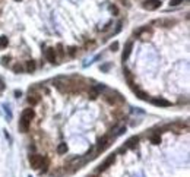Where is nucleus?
<instances>
[{
	"label": "nucleus",
	"mask_w": 190,
	"mask_h": 177,
	"mask_svg": "<svg viewBox=\"0 0 190 177\" xmlns=\"http://www.w3.org/2000/svg\"><path fill=\"white\" fill-rule=\"evenodd\" d=\"M34 116H35V113H34L32 108H25L22 111V116H21V120H19V127H21L22 132H28L29 130L31 122H32Z\"/></svg>",
	"instance_id": "nucleus-1"
},
{
	"label": "nucleus",
	"mask_w": 190,
	"mask_h": 177,
	"mask_svg": "<svg viewBox=\"0 0 190 177\" xmlns=\"http://www.w3.org/2000/svg\"><path fill=\"white\" fill-rule=\"evenodd\" d=\"M104 100L108 103V104H111V106H120V104H123V98L119 95V94H116V92H113V94H105L104 95Z\"/></svg>",
	"instance_id": "nucleus-2"
},
{
	"label": "nucleus",
	"mask_w": 190,
	"mask_h": 177,
	"mask_svg": "<svg viewBox=\"0 0 190 177\" xmlns=\"http://www.w3.org/2000/svg\"><path fill=\"white\" fill-rule=\"evenodd\" d=\"M43 155H38V154H32V155H29V164H31V167L32 168H35V170H38L40 167H41V164H43Z\"/></svg>",
	"instance_id": "nucleus-3"
},
{
	"label": "nucleus",
	"mask_w": 190,
	"mask_h": 177,
	"mask_svg": "<svg viewBox=\"0 0 190 177\" xmlns=\"http://www.w3.org/2000/svg\"><path fill=\"white\" fill-rule=\"evenodd\" d=\"M142 6L146 9V10H155L161 6V0H145L142 3Z\"/></svg>",
	"instance_id": "nucleus-4"
},
{
	"label": "nucleus",
	"mask_w": 190,
	"mask_h": 177,
	"mask_svg": "<svg viewBox=\"0 0 190 177\" xmlns=\"http://www.w3.org/2000/svg\"><path fill=\"white\" fill-rule=\"evenodd\" d=\"M114 161H116V155H114V154H111V155H110V157H108V158H107V160H105V161L100 165L98 171H104V170H107L110 165H113V162H114Z\"/></svg>",
	"instance_id": "nucleus-5"
},
{
	"label": "nucleus",
	"mask_w": 190,
	"mask_h": 177,
	"mask_svg": "<svg viewBox=\"0 0 190 177\" xmlns=\"http://www.w3.org/2000/svg\"><path fill=\"white\" fill-rule=\"evenodd\" d=\"M149 101L154 106H156V107H170L171 106V103L167 101V100H164V98H151Z\"/></svg>",
	"instance_id": "nucleus-6"
},
{
	"label": "nucleus",
	"mask_w": 190,
	"mask_h": 177,
	"mask_svg": "<svg viewBox=\"0 0 190 177\" xmlns=\"http://www.w3.org/2000/svg\"><path fill=\"white\" fill-rule=\"evenodd\" d=\"M132 48H133V43H132V41L126 43V47H124V50H123V56H122L123 62H126V60L129 59V56H130V53H132Z\"/></svg>",
	"instance_id": "nucleus-7"
},
{
	"label": "nucleus",
	"mask_w": 190,
	"mask_h": 177,
	"mask_svg": "<svg viewBox=\"0 0 190 177\" xmlns=\"http://www.w3.org/2000/svg\"><path fill=\"white\" fill-rule=\"evenodd\" d=\"M110 146V139L107 138V136H104V138H101L100 141H98V152H103L105 148H108Z\"/></svg>",
	"instance_id": "nucleus-8"
},
{
	"label": "nucleus",
	"mask_w": 190,
	"mask_h": 177,
	"mask_svg": "<svg viewBox=\"0 0 190 177\" xmlns=\"http://www.w3.org/2000/svg\"><path fill=\"white\" fill-rule=\"evenodd\" d=\"M154 24L161 25V27H165V28H170L171 25H175V19H158V21H155Z\"/></svg>",
	"instance_id": "nucleus-9"
},
{
	"label": "nucleus",
	"mask_w": 190,
	"mask_h": 177,
	"mask_svg": "<svg viewBox=\"0 0 190 177\" xmlns=\"http://www.w3.org/2000/svg\"><path fill=\"white\" fill-rule=\"evenodd\" d=\"M45 59H47L50 63H56V59H57L56 50H54V48H47V50H45Z\"/></svg>",
	"instance_id": "nucleus-10"
},
{
	"label": "nucleus",
	"mask_w": 190,
	"mask_h": 177,
	"mask_svg": "<svg viewBox=\"0 0 190 177\" xmlns=\"http://www.w3.org/2000/svg\"><path fill=\"white\" fill-rule=\"evenodd\" d=\"M40 101H41V97H40L38 94L29 92V95H28V103H29L31 106H37V104H38Z\"/></svg>",
	"instance_id": "nucleus-11"
},
{
	"label": "nucleus",
	"mask_w": 190,
	"mask_h": 177,
	"mask_svg": "<svg viewBox=\"0 0 190 177\" xmlns=\"http://www.w3.org/2000/svg\"><path fill=\"white\" fill-rule=\"evenodd\" d=\"M138 142H139V138H138V136H132V138L126 142V146H124V148H135V146L138 145Z\"/></svg>",
	"instance_id": "nucleus-12"
},
{
	"label": "nucleus",
	"mask_w": 190,
	"mask_h": 177,
	"mask_svg": "<svg viewBox=\"0 0 190 177\" xmlns=\"http://www.w3.org/2000/svg\"><path fill=\"white\" fill-rule=\"evenodd\" d=\"M88 94H89V97H91L92 100H95L97 97H100V91L97 90V86H91L89 91H88Z\"/></svg>",
	"instance_id": "nucleus-13"
},
{
	"label": "nucleus",
	"mask_w": 190,
	"mask_h": 177,
	"mask_svg": "<svg viewBox=\"0 0 190 177\" xmlns=\"http://www.w3.org/2000/svg\"><path fill=\"white\" fill-rule=\"evenodd\" d=\"M132 90L135 91V94L140 98V100H145V101H148L149 98H148V94L146 92H143V91H140V90H138V88H132Z\"/></svg>",
	"instance_id": "nucleus-14"
},
{
	"label": "nucleus",
	"mask_w": 190,
	"mask_h": 177,
	"mask_svg": "<svg viewBox=\"0 0 190 177\" xmlns=\"http://www.w3.org/2000/svg\"><path fill=\"white\" fill-rule=\"evenodd\" d=\"M25 70H28V72H34L35 70V62H32V60H28L27 63H25V67H24Z\"/></svg>",
	"instance_id": "nucleus-15"
},
{
	"label": "nucleus",
	"mask_w": 190,
	"mask_h": 177,
	"mask_svg": "<svg viewBox=\"0 0 190 177\" xmlns=\"http://www.w3.org/2000/svg\"><path fill=\"white\" fill-rule=\"evenodd\" d=\"M41 173H47L48 171V167H50V161L48 158H43V164H41Z\"/></svg>",
	"instance_id": "nucleus-16"
},
{
	"label": "nucleus",
	"mask_w": 190,
	"mask_h": 177,
	"mask_svg": "<svg viewBox=\"0 0 190 177\" xmlns=\"http://www.w3.org/2000/svg\"><path fill=\"white\" fill-rule=\"evenodd\" d=\"M66 151H67V145H66V143H60V145L57 146V152H59V154H64Z\"/></svg>",
	"instance_id": "nucleus-17"
},
{
	"label": "nucleus",
	"mask_w": 190,
	"mask_h": 177,
	"mask_svg": "<svg viewBox=\"0 0 190 177\" xmlns=\"http://www.w3.org/2000/svg\"><path fill=\"white\" fill-rule=\"evenodd\" d=\"M151 141H152V143H159V142H161V136H159V133L152 135V136H151Z\"/></svg>",
	"instance_id": "nucleus-18"
},
{
	"label": "nucleus",
	"mask_w": 190,
	"mask_h": 177,
	"mask_svg": "<svg viewBox=\"0 0 190 177\" xmlns=\"http://www.w3.org/2000/svg\"><path fill=\"white\" fill-rule=\"evenodd\" d=\"M24 70H25V69H24L22 64H15V66H13V72H15V73H22Z\"/></svg>",
	"instance_id": "nucleus-19"
},
{
	"label": "nucleus",
	"mask_w": 190,
	"mask_h": 177,
	"mask_svg": "<svg viewBox=\"0 0 190 177\" xmlns=\"http://www.w3.org/2000/svg\"><path fill=\"white\" fill-rule=\"evenodd\" d=\"M8 38L6 37H0V48H5L6 45H8Z\"/></svg>",
	"instance_id": "nucleus-20"
},
{
	"label": "nucleus",
	"mask_w": 190,
	"mask_h": 177,
	"mask_svg": "<svg viewBox=\"0 0 190 177\" xmlns=\"http://www.w3.org/2000/svg\"><path fill=\"white\" fill-rule=\"evenodd\" d=\"M181 3H184V0H171L170 6H178V5H181Z\"/></svg>",
	"instance_id": "nucleus-21"
},
{
	"label": "nucleus",
	"mask_w": 190,
	"mask_h": 177,
	"mask_svg": "<svg viewBox=\"0 0 190 177\" xmlns=\"http://www.w3.org/2000/svg\"><path fill=\"white\" fill-rule=\"evenodd\" d=\"M56 53H59L60 56H64V50H63V45H61V44L57 45V51H56Z\"/></svg>",
	"instance_id": "nucleus-22"
},
{
	"label": "nucleus",
	"mask_w": 190,
	"mask_h": 177,
	"mask_svg": "<svg viewBox=\"0 0 190 177\" xmlns=\"http://www.w3.org/2000/svg\"><path fill=\"white\" fill-rule=\"evenodd\" d=\"M110 48H111V50H113V51H116V50H117V48H119V43H113V44H111V47H110Z\"/></svg>",
	"instance_id": "nucleus-23"
},
{
	"label": "nucleus",
	"mask_w": 190,
	"mask_h": 177,
	"mask_svg": "<svg viewBox=\"0 0 190 177\" xmlns=\"http://www.w3.org/2000/svg\"><path fill=\"white\" fill-rule=\"evenodd\" d=\"M76 50H78L76 47H70V48H69V53H70L72 56H75V53H76Z\"/></svg>",
	"instance_id": "nucleus-24"
},
{
	"label": "nucleus",
	"mask_w": 190,
	"mask_h": 177,
	"mask_svg": "<svg viewBox=\"0 0 190 177\" xmlns=\"http://www.w3.org/2000/svg\"><path fill=\"white\" fill-rule=\"evenodd\" d=\"M89 47H95V43H94V41H91V43H86V48H89Z\"/></svg>",
	"instance_id": "nucleus-25"
},
{
	"label": "nucleus",
	"mask_w": 190,
	"mask_h": 177,
	"mask_svg": "<svg viewBox=\"0 0 190 177\" xmlns=\"http://www.w3.org/2000/svg\"><path fill=\"white\" fill-rule=\"evenodd\" d=\"M110 27H111V22H108V24H107V25H105V27L103 28V31H107V29H108Z\"/></svg>",
	"instance_id": "nucleus-26"
},
{
	"label": "nucleus",
	"mask_w": 190,
	"mask_h": 177,
	"mask_svg": "<svg viewBox=\"0 0 190 177\" xmlns=\"http://www.w3.org/2000/svg\"><path fill=\"white\" fill-rule=\"evenodd\" d=\"M2 60H3V63H5V64H6V62H9V60H10V57H3V59H2Z\"/></svg>",
	"instance_id": "nucleus-27"
},
{
	"label": "nucleus",
	"mask_w": 190,
	"mask_h": 177,
	"mask_svg": "<svg viewBox=\"0 0 190 177\" xmlns=\"http://www.w3.org/2000/svg\"><path fill=\"white\" fill-rule=\"evenodd\" d=\"M91 177H95V176H91Z\"/></svg>",
	"instance_id": "nucleus-28"
}]
</instances>
